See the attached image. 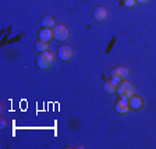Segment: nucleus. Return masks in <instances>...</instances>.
<instances>
[{"instance_id": "1", "label": "nucleus", "mask_w": 156, "mask_h": 149, "mask_svg": "<svg viewBox=\"0 0 156 149\" xmlns=\"http://www.w3.org/2000/svg\"><path fill=\"white\" fill-rule=\"evenodd\" d=\"M116 94L120 96V99H126V101H130L131 98L135 95V88H134V85L131 84L130 81H127V80H123V81H120V84L117 85Z\"/></svg>"}, {"instance_id": "2", "label": "nucleus", "mask_w": 156, "mask_h": 149, "mask_svg": "<svg viewBox=\"0 0 156 149\" xmlns=\"http://www.w3.org/2000/svg\"><path fill=\"white\" fill-rule=\"evenodd\" d=\"M53 63H55V53L50 50L41 52V55L36 59V64L41 70H49L53 66Z\"/></svg>"}, {"instance_id": "3", "label": "nucleus", "mask_w": 156, "mask_h": 149, "mask_svg": "<svg viewBox=\"0 0 156 149\" xmlns=\"http://www.w3.org/2000/svg\"><path fill=\"white\" fill-rule=\"evenodd\" d=\"M52 29H53V36H55L56 41L64 42V41H67L70 38V29L66 25H63V24H56Z\"/></svg>"}, {"instance_id": "4", "label": "nucleus", "mask_w": 156, "mask_h": 149, "mask_svg": "<svg viewBox=\"0 0 156 149\" xmlns=\"http://www.w3.org/2000/svg\"><path fill=\"white\" fill-rule=\"evenodd\" d=\"M57 56L60 57V60H63V62H68V60H71L73 56H74L73 48L70 45L60 46V48H58V52H57Z\"/></svg>"}, {"instance_id": "5", "label": "nucleus", "mask_w": 156, "mask_h": 149, "mask_svg": "<svg viewBox=\"0 0 156 149\" xmlns=\"http://www.w3.org/2000/svg\"><path fill=\"white\" fill-rule=\"evenodd\" d=\"M110 75L112 77H119L121 81H123V80H127V78H128L130 70H128L127 66H117V67H114L110 71Z\"/></svg>"}, {"instance_id": "6", "label": "nucleus", "mask_w": 156, "mask_h": 149, "mask_svg": "<svg viewBox=\"0 0 156 149\" xmlns=\"http://www.w3.org/2000/svg\"><path fill=\"white\" fill-rule=\"evenodd\" d=\"M131 110V106H130V102L126 101V99H120V101H117L116 103V112L121 116H126L128 114Z\"/></svg>"}, {"instance_id": "7", "label": "nucleus", "mask_w": 156, "mask_h": 149, "mask_svg": "<svg viewBox=\"0 0 156 149\" xmlns=\"http://www.w3.org/2000/svg\"><path fill=\"white\" fill-rule=\"evenodd\" d=\"M94 18H95V21H98V23L105 21V20L107 18V10H106V7H103V6L96 7V9L94 10Z\"/></svg>"}, {"instance_id": "8", "label": "nucleus", "mask_w": 156, "mask_h": 149, "mask_svg": "<svg viewBox=\"0 0 156 149\" xmlns=\"http://www.w3.org/2000/svg\"><path fill=\"white\" fill-rule=\"evenodd\" d=\"M38 38L41 41H46V42H50V39H53V29L52 28H42L38 32Z\"/></svg>"}, {"instance_id": "9", "label": "nucleus", "mask_w": 156, "mask_h": 149, "mask_svg": "<svg viewBox=\"0 0 156 149\" xmlns=\"http://www.w3.org/2000/svg\"><path fill=\"white\" fill-rule=\"evenodd\" d=\"M128 102H130L131 109H134V110H140V109L144 107V99L140 96V95H134Z\"/></svg>"}, {"instance_id": "10", "label": "nucleus", "mask_w": 156, "mask_h": 149, "mask_svg": "<svg viewBox=\"0 0 156 149\" xmlns=\"http://www.w3.org/2000/svg\"><path fill=\"white\" fill-rule=\"evenodd\" d=\"M103 89H105V92L106 94H116V89H117V85L114 84L112 80H109V81H105V84H103Z\"/></svg>"}, {"instance_id": "11", "label": "nucleus", "mask_w": 156, "mask_h": 149, "mask_svg": "<svg viewBox=\"0 0 156 149\" xmlns=\"http://www.w3.org/2000/svg\"><path fill=\"white\" fill-rule=\"evenodd\" d=\"M41 23H42L43 28H53V27L56 25V20L53 18V17H50V16H45Z\"/></svg>"}, {"instance_id": "12", "label": "nucleus", "mask_w": 156, "mask_h": 149, "mask_svg": "<svg viewBox=\"0 0 156 149\" xmlns=\"http://www.w3.org/2000/svg\"><path fill=\"white\" fill-rule=\"evenodd\" d=\"M35 48L39 53L46 52V50H49V42H46V41H41V39H39L38 42L35 43Z\"/></svg>"}, {"instance_id": "13", "label": "nucleus", "mask_w": 156, "mask_h": 149, "mask_svg": "<svg viewBox=\"0 0 156 149\" xmlns=\"http://www.w3.org/2000/svg\"><path fill=\"white\" fill-rule=\"evenodd\" d=\"M136 3V0H123V4L126 7H134Z\"/></svg>"}, {"instance_id": "14", "label": "nucleus", "mask_w": 156, "mask_h": 149, "mask_svg": "<svg viewBox=\"0 0 156 149\" xmlns=\"http://www.w3.org/2000/svg\"><path fill=\"white\" fill-rule=\"evenodd\" d=\"M6 127H7V120H6V119H2V120H0V128H2V130H4Z\"/></svg>"}, {"instance_id": "15", "label": "nucleus", "mask_w": 156, "mask_h": 149, "mask_svg": "<svg viewBox=\"0 0 156 149\" xmlns=\"http://www.w3.org/2000/svg\"><path fill=\"white\" fill-rule=\"evenodd\" d=\"M112 81H113L116 85H119V84H120V81H121V80H120V78H119V77H112Z\"/></svg>"}, {"instance_id": "16", "label": "nucleus", "mask_w": 156, "mask_h": 149, "mask_svg": "<svg viewBox=\"0 0 156 149\" xmlns=\"http://www.w3.org/2000/svg\"><path fill=\"white\" fill-rule=\"evenodd\" d=\"M149 0H136V3H148Z\"/></svg>"}]
</instances>
